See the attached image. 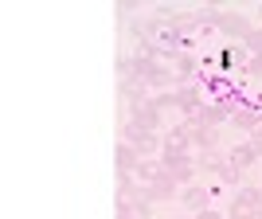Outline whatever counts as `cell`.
<instances>
[{"label":"cell","mask_w":262,"mask_h":219,"mask_svg":"<svg viewBox=\"0 0 262 219\" xmlns=\"http://www.w3.org/2000/svg\"><path fill=\"white\" fill-rule=\"evenodd\" d=\"M145 192H149V200H153V204H161V200H180V184H176L168 172H161L153 184H145Z\"/></svg>","instance_id":"11"},{"label":"cell","mask_w":262,"mask_h":219,"mask_svg":"<svg viewBox=\"0 0 262 219\" xmlns=\"http://www.w3.org/2000/svg\"><path fill=\"white\" fill-rule=\"evenodd\" d=\"M258 28H262V4H258Z\"/></svg>","instance_id":"20"},{"label":"cell","mask_w":262,"mask_h":219,"mask_svg":"<svg viewBox=\"0 0 262 219\" xmlns=\"http://www.w3.org/2000/svg\"><path fill=\"white\" fill-rule=\"evenodd\" d=\"M215 32H219L223 43H247V35H251V20H247L243 12H227V8H223Z\"/></svg>","instance_id":"3"},{"label":"cell","mask_w":262,"mask_h":219,"mask_svg":"<svg viewBox=\"0 0 262 219\" xmlns=\"http://www.w3.org/2000/svg\"><path fill=\"white\" fill-rule=\"evenodd\" d=\"M114 161H118V172H133V168L141 164V153H137L133 145L118 141V153H114Z\"/></svg>","instance_id":"15"},{"label":"cell","mask_w":262,"mask_h":219,"mask_svg":"<svg viewBox=\"0 0 262 219\" xmlns=\"http://www.w3.org/2000/svg\"><path fill=\"white\" fill-rule=\"evenodd\" d=\"M251 63V51L243 43H223L215 51V71L219 75H231V71H239V67H247Z\"/></svg>","instance_id":"8"},{"label":"cell","mask_w":262,"mask_h":219,"mask_svg":"<svg viewBox=\"0 0 262 219\" xmlns=\"http://www.w3.org/2000/svg\"><path fill=\"white\" fill-rule=\"evenodd\" d=\"M243 71H247L251 78H262V55H251V63L243 67Z\"/></svg>","instance_id":"18"},{"label":"cell","mask_w":262,"mask_h":219,"mask_svg":"<svg viewBox=\"0 0 262 219\" xmlns=\"http://www.w3.org/2000/svg\"><path fill=\"white\" fill-rule=\"evenodd\" d=\"M188 137H192V149H200V153H215L219 129H215V125H192V121H188Z\"/></svg>","instance_id":"12"},{"label":"cell","mask_w":262,"mask_h":219,"mask_svg":"<svg viewBox=\"0 0 262 219\" xmlns=\"http://www.w3.org/2000/svg\"><path fill=\"white\" fill-rule=\"evenodd\" d=\"M258 208H262V188L258 184H243V188H235V196H231L227 219H251Z\"/></svg>","instance_id":"2"},{"label":"cell","mask_w":262,"mask_h":219,"mask_svg":"<svg viewBox=\"0 0 262 219\" xmlns=\"http://www.w3.org/2000/svg\"><path fill=\"white\" fill-rule=\"evenodd\" d=\"M208 196H211V192H208L204 184H184V188H180V204H184L192 215L208 208Z\"/></svg>","instance_id":"13"},{"label":"cell","mask_w":262,"mask_h":219,"mask_svg":"<svg viewBox=\"0 0 262 219\" xmlns=\"http://www.w3.org/2000/svg\"><path fill=\"white\" fill-rule=\"evenodd\" d=\"M164 172L172 176L176 184L184 188V184H196V176H200V164H196V153H184V157H164Z\"/></svg>","instance_id":"7"},{"label":"cell","mask_w":262,"mask_h":219,"mask_svg":"<svg viewBox=\"0 0 262 219\" xmlns=\"http://www.w3.org/2000/svg\"><path fill=\"white\" fill-rule=\"evenodd\" d=\"M161 172H164V164H161V161H149V157H141V164L133 168V176H137L141 184H153Z\"/></svg>","instance_id":"16"},{"label":"cell","mask_w":262,"mask_h":219,"mask_svg":"<svg viewBox=\"0 0 262 219\" xmlns=\"http://www.w3.org/2000/svg\"><path fill=\"white\" fill-rule=\"evenodd\" d=\"M121 141L133 145L141 157H149L153 149H161V137H157V133H149L145 125H137V121H129V118H125V125H121Z\"/></svg>","instance_id":"6"},{"label":"cell","mask_w":262,"mask_h":219,"mask_svg":"<svg viewBox=\"0 0 262 219\" xmlns=\"http://www.w3.org/2000/svg\"><path fill=\"white\" fill-rule=\"evenodd\" d=\"M196 164H200V172H204V176H215L219 184L243 188V172L227 161V157H219V153H196Z\"/></svg>","instance_id":"1"},{"label":"cell","mask_w":262,"mask_h":219,"mask_svg":"<svg viewBox=\"0 0 262 219\" xmlns=\"http://www.w3.org/2000/svg\"><path fill=\"white\" fill-rule=\"evenodd\" d=\"M184 153H192V137H188V121H180V125H168L161 133V161L164 157H184Z\"/></svg>","instance_id":"5"},{"label":"cell","mask_w":262,"mask_h":219,"mask_svg":"<svg viewBox=\"0 0 262 219\" xmlns=\"http://www.w3.org/2000/svg\"><path fill=\"white\" fill-rule=\"evenodd\" d=\"M227 161L235 164V168H254V164H262V141H251V137H247V141H239V145H231L227 149Z\"/></svg>","instance_id":"9"},{"label":"cell","mask_w":262,"mask_h":219,"mask_svg":"<svg viewBox=\"0 0 262 219\" xmlns=\"http://www.w3.org/2000/svg\"><path fill=\"white\" fill-rule=\"evenodd\" d=\"M231 121H235L239 129H247V137H251V133L262 125V110L254 106V102H243V106L235 110V118H231Z\"/></svg>","instance_id":"14"},{"label":"cell","mask_w":262,"mask_h":219,"mask_svg":"<svg viewBox=\"0 0 262 219\" xmlns=\"http://www.w3.org/2000/svg\"><path fill=\"white\" fill-rule=\"evenodd\" d=\"M129 121L145 125V129H149V133H157V137H161V133L168 129V118H164L161 110H157V102H153V98H145V102H137V106H129Z\"/></svg>","instance_id":"4"},{"label":"cell","mask_w":262,"mask_h":219,"mask_svg":"<svg viewBox=\"0 0 262 219\" xmlns=\"http://www.w3.org/2000/svg\"><path fill=\"white\" fill-rule=\"evenodd\" d=\"M243 47H247L251 55H262V28H251V35H247V43H243Z\"/></svg>","instance_id":"17"},{"label":"cell","mask_w":262,"mask_h":219,"mask_svg":"<svg viewBox=\"0 0 262 219\" xmlns=\"http://www.w3.org/2000/svg\"><path fill=\"white\" fill-rule=\"evenodd\" d=\"M172 75H176V86H180V82H200V59L188 55V51H180L172 59Z\"/></svg>","instance_id":"10"},{"label":"cell","mask_w":262,"mask_h":219,"mask_svg":"<svg viewBox=\"0 0 262 219\" xmlns=\"http://www.w3.org/2000/svg\"><path fill=\"white\" fill-rule=\"evenodd\" d=\"M192 219H227V215H223V211H211V208H204V211H196Z\"/></svg>","instance_id":"19"}]
</instances>
